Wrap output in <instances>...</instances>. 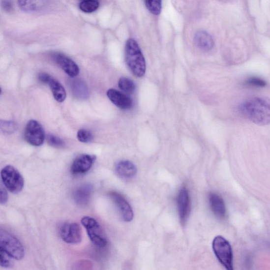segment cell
Returning a JSON list of instances; mask_svg holds the SVG:
<instances>
[{
  "instance_id": "4dcf8cb0",
  "label": "cell",
  "mask_w": 270,
  "mask_h": 270,
  "mask_svg": "<svg viewBox=\"0 0 270 270\" xmlns=\"http://www.w3.org/2000/svg\"><path fill=\"white\" fill-rule=\"evenodd\" d=\"M2 6L5 11L10 12L12 8V3L10 0H3Z\"/></svg>"
},
{
  "instance_id": "f546056e",
  "label": "cell",
  "mask_w": 270,
  "mask_h": 270,
  "mask_svg": "<svg viewBox=\"0 0 270 270\" xmlns=\"http://www.w3.org/2000/svg\"><path fill=\"white\" fill-rule=\"evenodd\" d=\"M51 77L52 76L46 73H42L39 75L38 79L42 84H47Z\"/></svg>"
},
{
  "instance_id": "d4e9b609",
  "label": "cell",
  "mask_w": 270,
  "mask_h": 270,
  "mask_svg": "<svg viewBox=\"0 0 270 270\" xmlns=\"http://www.w3.org/2000/svg\"><path fill=\"white\" fill-rule=\"evenodd\" d=\"M245 85L254 89L264 88L267 86V83L264 79L257 77H252L248 78L244 83Z\"/></svg>"
},
{
  "instance_id": "7a4b0ae2",
  "label": "cell",
  "mask_w": 270,
  "mask_h": 270,
  "mask_svg": "<svg viewBox=\"0 0 270 270\" xmlns=\"http://www.w3.org/2000/svg\"><path fill=\"white\" fill-rule=\"evenodd\" d=\"M125 60L134 76L142 77L146 72V62L138 43L133 39L127 40L125 46Z\"/></svg>"
},
{
  "instance_id": "9a60e30c",
  "label": "cell",
  "mask_w": 270,
  "mask_h": 270,
  "mask_svg": "<svg viewBox=\"0 0 270 270\" xmlns=\"http://www.w3.org/2000/svg\"><path fill=\"white\" fill-rule=\"evenodd\" d=\"M194 43L197 47L204 52H209L213 49L214 40L207 31L201 30L197 32L194 36Z\"/></svg>"
},
{
  "instance_id": "cb8c5ba5",
  "label": "cell",
  "mask_w": 270,
  "mask_h": 270,
  "mask_svg": "<svg viewBox=\"0 0 270 270\" xmlns=\"http://www.w3.org/2000/svg\"><path fill=\"white\" fill-rule=\"evenodd\" d=\"M13 259L11 255L0 248V265L3 268H9L13 266Z\"/></svg>"
},
{
  "instance_id": "4fadbf2b",
  "label": "cell",
  "mask_w": 270,
  "mask_h": 270,
  "mask_svg": "<svg viewBox=\"0 0 270 270\" xmlns=\"http://www.w3.org/2000/svg\"><path fill=\"white\" fill-rule=\"evenodd\" d=\"M107 95L109 100L117 107L127 110L133 107V101L126 94L114 89L109 90Z\"/></svg>"
},
{
  "instance_id": "d6986e66",
  "label": "cell",
  "mask_w": 270,
  "mask_h": 270,
  "mask_svg": "<svg viewBox=\"0 0 270 270\" xmlns=\"http://www.w3.org/2000/svg\"><path fill=\"white\" fill-rule=\"evenodd\" d=\"M47 85L49 86L55 99L59 103H62L66 98V91L63 86L52 76L50 77Z\"/></svg>"
},
{
  "instance_id": "44dd1931",
  "label": "cell",
  "mask_w": 270,
  "mask_h": 270,
  "mask_svg": "<svg viewBox=\"0 0 270 270\" xmlns=\"http://www.w3.org/2000/svg\"><path fill=\"white\" fill-rule=\"evenodd\" d=\"M99 6V3L97 0H83L80 3L79 8L85 13H90L96 11Z\"/></svg>"
},
{
  "instance_id": "277c9868",
  "label": "cell",
  "mask_w": 270,
  "mask_h": 270,
  "mask_svg": "<svg viewBox=\"0 0 270 270\" xmlns=\"http://www.w3.org/2000/svg\"><path fill=\"white\" fill-rule=\"evenodd\" d=\"M0 248L14 259L20 260L25 256L24 247L20 240L8 231H0Z\"/></svg>"
},
{
  "instance_id": "484cf974",
  "label": "cell",
  "mask_w": 270,
  "mask_h": 270,
  "mask_svg": "<svg viewBox=\"0 0 270 270\" xmlns=\"http://www.w3.org/2000/svg\"><path fill=\"white\" fill-rule=\"evenodd\" d=\"M77 137L79 142L84 143H90L93 140V135L90 131L84 129L78 131Z\"/></svg>"
},
{
  "instance_id": "3957f363",
  "label": "cell",
  "mask_w": 270,
  "mask_h": 270,
  "mask_svg": "<svg viewBox=\"0 0 270 270\" xmlns=\"http://www.w3.org/2000/svg\"><path fill=\"white\" fill-rule=\"evenodd\" d=\"M3 184L8 190L13 194H18L23 190L24 179L20 173L15 167L7 165L1 172Z\"/></svg>"
},
{
  "instance_id": "8992f818",
  "label": "cell",
  "mask_w": 270,
  "mask_h": 270,
  "mask_svg": "<svg viewBox=\"0 0 270 270\" xmlns=\"http://www.w3.org/2000/svg\"><path fill=\"white\" fill-rule=\"evenodd\" d=\"M81 222L93 244L99 247H104L107 245V240L104 231L95 219L90 216H85Z\"/></svg>"
},
{
  "instance_id": "6da1fadb",
  "label": "cell",
  "mask_w": 270,
  "mask_h": 270,
  "mask_svg": "<svg viewBox=\"0 0 270 270\" xmlns=\"http://www.w3.org/2000/svg\"><path fill=\"white\" fill-rule=\"evenodd\" d=\"M243 113L257 125L270 123V99L267 97H254L247 100L242 107Z\"/></svg>"
},
{
  "instance_id": "30bf717a",
  "label": "cell",
  "mask_w": 270,
  "mask_h": 270,
  "mask_svg": "<svg viewBox=\"0 0 270 270\" xmlns=\"http://www.w3.org/2000/svg\"><path fill=\"white\" fill-rule=\"evenodd\" d=\"M109 196L118 207L124 221L128 222L133 220L134 213L130 204L120 194L116 192L109 193Z\"/></svg>"
},
{
  "instance_id": "e0dca14e",
  "label": "cell",
  "mask_w": 270,
  "mask_h": 270,
  "mask_svg": "<svg viewBox=\"0 0 270 270\" xmlns=\"http://www.w3.org/2000/svg\"><path fill=\"white\" fill-rule=\"evenodd\" d=\"M209 201L211 210L215 215L219 218H223L226 215L225 203L220 196L211 193L209 196Z\"/></svg>"
},
{
  "instance_id": "5b68a950",
  "label": "cell",
  "mask_w": 270,
  "mask_h": 270,
  "mask_svg": "<svg viewBox=\"0 0 270 270\" xmlns=\"http://www.w3.org/2000/svg\"><path fill=\"white\" fill-rule=\"evenodd\" d=\"M213 250L221 265L228 270H233V252L228 240L222 236L216 237L212 243Z\"/></svg>"
},
{
  "instance_id": "9c48e42d",
  "label": "cell",
  "mask_w": 270,
  "mask_h": 270,
  "mask_svg": "<svg viewBox=\"0 0 270 270\" xmlns=\"http://www.w3.org/2000/svg\"><path fill=\"white\" fill-rule=\"evenodd\" d=\"M95 155L83 154L77 157L72 163L70 168L73 175H80L89 172L96 160Z\"/></svg>"
},
{
  "instance_id": "ffe728a7",
  "label": "cell",
  "mask_w": 270,
  "mask_h": 270,
  "mask_svg": "<svg viewBox=\"0 0 270 270\" xmlns=\"http://www.w3.org/2000/svg\"><path fill=\"white\" fill-rule=\"evenodd\" d=\"M71 89L75 96L80 99H85L89 95L87 86L81 80H73L71 83Z\"/></svg>"
},
{
  "instance_id": "603a6c76",
  "label": "cell",
  "mask_w": 270,
  "mask_h": 270,
  "mask_svg": "<svg viewBox=\"0 0 270 270\" xmlns=\"http://www.w3.org/2000/svg\"><path fill=\"white\" fill-rule=\"evenodd\" d=\"M146 6L149 11L155 16H158L161 12L162 0H145Z\"/></svg>"
},
{
  "instance_id": "7402d4cb",
  "label": "cell",
  "mask_w": 270,
  "mask_h": 270,
  "mask_svg": "<svg viewBox=\"0 0 270 270\" xmlns=\"http://www.w3.org/2000/svg\"><path fill=\"white\" fill-rule=\"evenodd\" d=\"M119 87L121 90L128 94L133 93L136 89L132 80L126 77H122L119 80Z\"/></svg>"
},
{
  "instance_id": "ba28073f",
  "label": "cell",
  "mask_w": 270,
  "mask_h": 270,
  "mask_svg": "<svg viewBox=\"0 0 270 270\" xmlns=\"http://www.w3.org/2000/svg\"><path fill=\"white\" fill-rule=\"evenodd\" d=\"M60 236L64 242L76 244L81 242L83 238L82 229L77 223H65L60 229Z\"/></svg>"
},
{
  "instance_id": "83f0119b",
  "label": "cell",
  "mask_w": 270,
  "mask_h": 270,
  "mask_svg": "<svg viewBox=\"0 0 270 270\" xmlns=\"http://www.w3.org/2000/svg\"><path fill=\"white\" fill-rule=\"evenodd\" d=\"M1 128L4 133H11L16 129V124L12 121H3L1 122Z\"/></svg>"
},
{
  "instance_id": "7c38bea8",
  "label": "cell",
  "mask_w": 270,
  "mask_h": 270,
  "mask_svg": "<svg viewBox=\"0 0 270 270\" xmlns=\"http://www.w3.org/2000/svg\"><path fill=\"white\" fill-rule=\"evenodd\" d=\"M55 62L60 65L65 74L71 78H74L79 74V68L71 58L61 53L53 55Z\"/></svg>"
},
{
  "instance_id": "52a82bcc",
  "label": "cell",
  "mask_w": 270,
  "mask_h": 270,
  "mask_svg": "<svg viewBox=\"0 0 270 270\" xmlns=\"http://www.w3.org/2000/svg\"><path fill=\"white\" fill-rule=\"evenodd\" d=\"M25 137L29 144L33 147H40L45 140V131L39 122L31 120L27 124Z\"/></svg>"
},
{
  "instance_id": "f1b7e54d",
  "label": "cell",
  "mask_w": 270,
  "mask_h": 270,
  "mask_svg": "<svg viewBox=\"0 0 270 270\" xmlns=\"http://www.w3.org/2000/svg\"><path fill=\"white\" fill-rule=\"evenodd\" d=\"M8 201V194L5 188L2 186H1V196H0V202L1 204H5Z\"/></svg>"
},
{
  "instance_id": "ac0fdd59",
  "label": "cell",
  "mask_w": 270,
  "mask_h": 270,
  "mask_svg": "<svg viewBox=\"0 0 270 270\" xmlns=\"http://www.w3.org/2000/svg\"><path fill=\"white\" fill-rule=\"evenodd\" d=\"M93 190L90 184H84L79 187L74 194L75 202L80 206H85L89 203Z\"/></svg>"
},
{
  "instance_id": "5bb4252c",
  "label": "cell",
  "mask_w": 270,
  "mask_h": 270,
  "mask_svg": "<svg viewBox=\"0 0 270 270\" xmlns=\"http://www.w3.org/2000/svg\"><path fill=\"white\" fill-rule=\"evenodd\" d=\"M115 172L120 178L123 180H130L134 178L137 174V168L129 160H123L120 161L115 166Z\"/></svg>"
},
{
  "instance_id": "2e32d148",
  "label": "cell",
  "mask_w": 270,
  "mask_h": 270,
  "mask_svg": "<svg viewBox=\"0 0 270 270\" xmlns=\"http://www.w3.org/2000/svg\"><path fill=\"white\" fill-rule=\"evenodd\" d=\"M20 9L28 13L39 12L45 9L48 0H18Z\"/></svg>"
},
{
  "instance_id": "4316f807",
  "label": "cell",
  "mask_w": 270,
  "mask_h": 270,
  "mask_svg": "<svg viewBox=\"0 0 270 270\" xmlns=\"http://www.w3.org/2000/svg\"><path fill=\"white\" fill-rule=\"evenodd\" d=\"M47 141L50 145L56 148H62L64 146V143L60 138L53 135L48 136Z\"/></svg>"
},
{
  "instance_id": "8fae6325",
  "label": "cell",
  "mask_w": 270,
  "mask_h": 270,
  "mask_svg": "<svg viewBox=\"0 0 270 270\" xmlns=\"http://www.w3.org/2000/svg\"><path fill=\"white\" fill-rule=\"evenodd\" d=\"M178 207L180 222L185 224L191 210L190 199L187 189L183 187L180 189L177 199Z\"/></svg>"
}]
</instances>
